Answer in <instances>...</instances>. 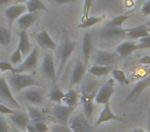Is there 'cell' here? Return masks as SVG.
Listing matches in <instances>:
<instances>
[{
  "instance_id": "obj_1",
  "label": "cell",
  "mask_w": 150,
  "mask_h": 132,
  "mask_svg": "<svg viewBox=\"0 0 150 132\" xmlns=\"http://www.w3.org/2000/svg\"><path fill=\"white\" fill-rule=\"evenodd\" d=\"M9 87H11L13 93H19L23 90H26L30 87H40V83L34 78L32 74H23V73H17V72H11L7 78Z\"/></svg>"
},
{
  "instance_id": "obj_2",
  "label": "cell",
  "mask_w": 150,
  "mask_h": 132,
  "mask_svg": "<svg viewBox=\"0 0 150 132\" xmlns=\"http://www.w3.org/2000/svg\"><path fill=\"white\" fill-rule=\"evenodd\" d=\"M76 46H77V41L71 40L69 38L68 34H67V31L64 30V38H63V41L60 44V46H59V51H58L59 66H58V70H57V78L61 76V74L63 73L65 66H66L71 55L74 53Z\"/></svg>"
},
{
  "instance_id": "obj_3",
  "label": "cell",
  "mask_w": 150,
  "mask_h": 132,
  "mask_svg": "<svg viewBox=\"0 0 150 132\" xmlns=\"http://www.w3.org/2000/svg\"><path fill=\"white\" fill-rule=\"evenodd\" d=\"M100 37L106 42H114L127 38V31L122 27H105L100 32Z\"/></svg>"
},
{
  "instance_id": "obj_4",
  "label": "cell",
  "mask_w": 150,
  "mask_h": 132,
  "mask_svg": "<svg viewBox=\"0 0 150 132\" xmlns=\"http://www.w3.org/2000/svg\"><path fill=\"white\" fill-rule=\"evenodd\" d=\"M41 73L45 78H48L54 83H57V70L54 65V57L50 53H45L41 63Z\"/></svg>"
},
{
  "instance_id": "obj_5",
  "label": "cell",
  "mask_w": 150,
  "mask_h": 132,
  "mask_svg": "<svg viewBox=\"0 0 150 132\" xmlns=\"http://www.w3.org/2000/svg\"><path fill=\"white\" fill-rule=\"evenodd\" d=\"M114 93V80L110 78L102 87L98 89L96 95H95V101H96L97 104H105V103L110 101L111 97L113 96Z\"/></svg>"
},
{
  "instance_id": "obj_6",
  "label": "cell",
  "mask_w": 150,
  "mask_h": 132,
  "mask_svg": "<svg viewBox=\"0 0 150 132\" xmlns=\"http://www.w3.org/2000/svg\"><path fill=\"white\" fill-rule=\"evenodd\" d=\"M68 126L72 130V132H93V127L82 113L71 116L68 122Z\"/></svg>"
},
{
  "instance_id": "obj_7",
  "label": "cell",
  "mask_w": 150,
  "mask_h": 132,
  "mask_svg": "<svg viewBox=\"0 0 150 132\" xmlns=\"http://www.w3.org/2000/svg\"><path fill=\"white\" fill-rule=\"evenodd\" d=\"M38 59H39V49L37 46L32 49V51L27 55L26 59L20 64L18 68H15V72L17 73H23L25 71L33 69L37 66Z\"/></svg>"
},
{
  "instance_id": "obj_8",
  "label": "cell",
  "mask_w": 150,
  "mask_h": 132,
  "mask_svg": "<svg viewBox=\"0 0 150 132\" xmlns=\"http://www.w3.org/2000/svg\"><path fill=\"white\" fill-rule=\"evenodd\" d=\"M0 99L15 108H20L21 105L13 96V93L5 78L0 76Z\"/></svg>"
},
{
  "instance_id": "obj_9",
  "label": "cell",
  "mask_w": 150,
  "mask_h": 132,
  "mask_svg": "<svg viewBox=\"0 0 150 132\" xmlns=\"http://www.w3.org/2000/svg\"><path fill=\"white\" fill-rule=\"evenodd\" d=\"M74 108L75 107H73V106L57 103V104L52 107V116H54V119L58 121V123L68 125L69 119H70V117L72 116L73 111H74Z\"/></svg>"
},
{
  "instance_id": "obj_10",
  "label": "cell",
  "mask_w": 150,
  "mask_h": 132,
  "mask_svg": "<svg viewBox=\"0 0 150 132\" xmlns=\"http://www.w3.org/2000/svg\"><path fill=\"white\" fill-rule=\"evenodd\" d=\"M119 56L115 52H105L99 51L94 55V63L96 65H104V66H112L118 61Z\"/></svg>"
},
{
  "instance_id": "obj_11",
  "label": "cell",
  "mask_w": 150,
  "mask_h": 132,
  "mask_svg": "<svg viewBox=\"0 0 150 132\" xmlns=\"http://www.w3.org/2000/svg\"><path fill=\"white\" fill-rule=\"evenodd\" d=\"M27 13V7L24 3H16L13 5L8 6L4 11V16L9 26H11L21 16Z\"/></svg>"
},
{
  "instance_id": "obj_12",
  "label": "cell",
  "mask_w": 150,
  "mask_h": 132,
  "mask_svg": "<svg viewBox=\"0 0 150 132\" xmlns=\"http://www.w3.org/2000/svg\"><path fill=\"white\" fill-rule=\"evenodd\" d=\"M40 87H30L23 93V98L29 103L34 105H42L44 102V96L42 94Z\"/></svg>"
},
{
  "instance_id": "obj_13",
  "label": "cell",
  "mask_w": 150,
  "mask_h": 132,
  "mask_svg": "<svg viewBox=\"0 0 150 132\" xmlns=\"http://www.w3.org/2000/svg\"><path fill=\"white\" fill-rule=\"evenodd\" d=\"M9 119H11V123L13 124L18 130H21L23 132H26L27 127L31 121L29 119V116L27 113H23V111H15L13 115H9Z\"/></svg>"
},
{
  "instance_id": "obj_14",
  "label": "cell",
  "mask_w": 150,
  "mask_h": 132,
  "mask_svg": "<svg viewBox=\"0 0 150 132\" xmlns=\"http://www.w3.org/2000/svg\"><path fill=\"white\" fill-rule=\"evenodd\" d=\"M35 38H36V41H37L38 46H39L40 48L44 49V50L56 51L57 48H58L56 41L50 37V33H48L45 29H42L39 33H37Z\"/></svg>"
},
{
  "instance_id": "obj_15",
  "label": "cell",
  "mask_w": 150,
  "mask_h": 132,
  "mask_svg": "<svg viewBox=\"0 0 150 132\" xmlns=\"http://www.w3.org/2000/svg\"><path fill=\"white\" fill-rule=\"evenodd\" d=\"M93 46H94V39L91 32H86L82 37V62L84 66H88L90 61L91 55L93 52Z\"/></svg>"
},
{
  "instance_id": "obj_16",
  "label": "cell",
  "mask_w": 150,
  "mask_h": 132,
  "mask_svg": "<svg viewBox=\"0 0 150 132\" xmlns=\"http://www.w3.org/2000/svg\"><path fill=\"white\" fill-rule=\"evenodd\" d=\"M109 121H120V118L118 116H116L114 113L112 111L110 106V102H107L104 104V107H103L102 111L99 115L98 119L96 121V124H95V127H98L101 124L105 123V122H109Z\"/></svg>"
},
{
  "instance_id": "obj_17",
  "label": "cell",
  "mask_w": 150,
  "mask_h": 132,
  "mask_svg": "<svg viewBox=\"0 0 150 132\" xmlns=\"http://www.w3.org/2000/svg\"><path fill=\"white\" fill-rule=\"evenodd\" d=\"M127 36L132 39H141V38L145 37V36L149 35V28L146 26V24H142V25L136 26L133 28H127Z\"/></svg>"
},
{
  "instance_id": "obj_18",
  "label": "cell",
  "mask_w": 150,
  "mask_h": 132,
  "mask_svg": "<svg viewBox=\"0 0 150 132\" xmlns=\"http://www.w3.org/2000/svg\"><path fill=\"white\" fill-rule=\"evenodd\" d=\"M138 50V44L133 41H122L116 46L115 53L119 56V58H125L129 56L132 53Z\"/></svg>"
},
{
  "instance_id": "obj_19",
  "label": "cell",
  "mask_w": 150,
  "mask_h": 132,
  "mask_svg": "<svg viewBox=\"0 0 150 132\" xmlns=\"http://www.w3.org/2000/svg\"><path fill=\"white\" fill-rule=\"evenodd\" d=\"M96 94H82L80 96L82 102V107H83V116L86 119H90L94 113V100Z\"/></svg>"
},
{
  "instance_id": "obj_20",
  "label": "cell",
  "mask_w": 150,
  "mask_h": 132,
  "mask_svg": "<svg viewBox=\"0 0 150 132\" xmlns=\"http://www.w3.org/2000/svg\"><path fill=\"white\" fill-rule=\"evenodd\" d=\"M148 87H150V76H148V78H144V80L140 81V82L138 83V84L136 85L135 87H134V89L131 91V93H129V94L127 95V97H125V100L122 101V103L125 104V103L131 101L132 99H134L136 96H138L140 93H142L146 88H148Z\"/></svg>"
},
{
  "instance_id": "obj_21",
  "label": "cell",
  "mask_w": 150,
  "mask_h": 132,
  "mask_svg": "<svg viewBox=\"0 0 150 132\" xmlns=\"http://www.w3.org/2000/svg\"><path fill=\"white\" fill-rule=\"evenodd\" d=\"M36 20H37L36 13H25L17 20V22L20 30H26L27 31L30 27H32L35 24Z\"/></svg>"
},
{
  "instance_id": "obj_22",
  "label": "cell",
  "mask_w": 150,
  "mask_h": 132,
  "mask_svg": "<svg viewBox=\"0 0 150 132\" xmlns=\"http://www.w3.org/2000/svg\"><path fill=\"white\" fill-rule=\"evenodd\" d=\"M18 49L21 51L23 56H27L32 51V44H31V42H30L29 36H28V33L26 30H21V32H20Z\"/></svg>"
},
{
  "instance_id": "obj_23",
  "label": "cell",
  "mask_w": 150,
  "mask_h": 132,
  "mask_svg": "<svg viewBox=\"0 0 150 132\" xmlns=\"http://www.w3.org/2000/svg\"><path fill=\"white\" fill-rule=\"evenodd\" d=\"M84 72H86V67H84V64L82 61H77V63L75 64L74 68H73L72 76H71V81L70 85L71 87H73L74 85H77L81 82L82 78L84 76Z\"/></svg>"
},
{
  "instance_id": "obj_24",
  "label": "cell",
  "mask_w": 150,
  "mask_h": 132,
  "mask_svg": "<svg viewBox=\"0 0 150 132\" xmlns=\"http://www.w3.org/2000/svg\"><path fill=\"white\" fill-rule=\"evenodd\" d=\"M64 96H65L64 91L59 87V85L57 83H54V86L52 87V89H50L47 94V98L50 99V101L54 103H61L63 102Z\"/></svg>"
},
{
  "instance_id": "obj_25",
  "label": "cell",
  "mask_w": 150,
  "mask_h": 132,
  "mask_svg": "<svg viewBox=\"0 0 150 132\" xmlns=\"http://www.w3.org/2000/svg\"><path fill=\"white\" fill-rule=\"evenodd\" d=\"M112 71V66H104V65H96L94 64L88 69V73L97 78L108 76Z\"/></svg>"
},
{
  "instance_id": "obj_26",
  "label": "cell",
  "mask_w": 150,
  "mask_h": 132,
  "mask_svg": "<svg viewBox=\"0 0 150 132\" xmlns=\"http://www.w3.org/2000/svg\"><path fill=\"white\" fill-rule=\"evenodd\" d=\"M80 99L79 93H78L77 90H74V89H70L68 92L65 93L64 99H63V102L66 105H69V106H73L75 107L78 104V101Z\"/></svg>"
},
{
  "instance_id": "obj_27",
  "label": "cell",
  "mask_w": 150,
  "mask_h": 132,
  "mask_svg": "<svg viewBox=\"0 0 150 132\" xmlns=\"http://www.w3.org/2000/svg\"><path fill=\"white\" fill-rule=\"evenodd\" d=\"M28 13H37V11H48L47 7L45 6L41 0H28L26 3Z\"/></svg>"
},
{
  "instance_id": "obj_28",
  "label": "cell",
  "mask_w": 150,
  "mask_h": 132,
  "mask_svg": "<svg viewBox=\"0 0 150 132\" xmlns=\"http://www.w3.org/2000/svg\"><path fill=\"white\" fill-rule=\"evenodd\" d=\"M104 19H105V16H101V17H97V16L88 17L84 21H82L79 25H77V28H79V29H88V28L93 27V26L102 23L104 21Z\"/></svg>"
},
{
  "instance_id": "obj_29",
  "label": "cell",
  "mask_w": 150,
  "mask_h": 132,
  "mask_svg": "<svg viewBox=\"0 0 150 132\" xmlns=\"http://www.w3.org/2000/svg\"><path fill=\"white\" fill-rule=\"evenodd\" d=\"M28 116L31 121V123H35V122H45V116L43 115L42 111H40L38 108L33 106L28 107Z\"/></svg>"
},
{
  "instance_id": "obj_30",
  "label": "cell",
  "mask_w": 150,
  "mask_h": 132,
  "mask_svg": "<svg viewBox=\"0 0 150 132\" xmlns=\"http://www.w3.org/2000/svg\"><path fill=\"white\" fill-rule=\"evenodd\" d=\"M134 11H131L129 13L125 14V15H120V16H117V17L113 18L108 24H107V27H122L123 23L127 21V19L131 18V15Z\"/></svg>"
},
{
  "instance_id": "obj_31",
  "label": "cell",
  "mask_w": 150,
  "mask_h": 132,
  "mask_svg": "<svg viewBox=\"0 0 150 132\" xmlns=\"http://www.w3.org/2000/svg\"><path fill=\"white\" fill-rule=\"evenodd\" d=\"M11 42V33L8 29L0 26V46H8Z\"/></svg>"
},
{
  "instance_id": "obj_32",
  "label": "cell",
  "mask_w": 150,
  "mask_h": 132,
  "mask_svg": "<svg viewBox=\"0 0 150 132\" xmlns=\"http://www.w3.org/2000/svg\"><path fill=\"white\" fill-rule=\"evenodd\" d=\"M111 72H112L114 80L117 81L120 85L129 84V80L127 78V76H125V71H122V70H120V69H112Z\"/></svg>"
},
{
  "instance_id": "obj_33",
  "label": "cell",
  "mask_w": 150,
  "mask_h": 132,
  "mask_svg": "<svg viewBox=\"0 0 150 132\" xmlns=\"http://www.w3.org/2000/svg\"><path fill=\"white\" fill-rule=\"evenodd\" d=\"M23 54L21 53V51L19 49L15 51V52L11 54V63L13 65H18V64H21L23 62Z\"/></svg>"
},
{
  "instance_id": "obj_34",
  "label": "cell",
  "mask_w": 150,
  "mask_h": 132,
  "mask_svg": "<svg viewBox=\"0 0 150 132\" xmlns=\"http://www.w3.org/2000/svg\"><path fill=\"white\" fill-rule=\"evenodd\" d=\"M138 50H145V49H150V34L145 37L139 39L138 42Z\"/></svg>"
},
{
  "instance_id": "obj_35",
  "label": "cell",
  "mask_w": 150,
  "mask_h": 132,
  "mask_svg": "<svg viewBox=\"0 0 150 132\" xmlns=\"http://www.w3.org/2000/svg\"><path fill=\"white\" fill-rule=\"evenodd\" d=\"M52 132H72L68 125H64V124H56L54 126L52 127Z\"/></svg>"
},
{
  "instance_id": "obj_36",
  "label": "cell",
  "mask_w": 150,
  "mask_h": 132,
  "mask_svg": "<svg viewBox=\"0 0 150 132\" xmlns=\"http://www.w3.org/2000/svg\"><path fill=\"white\" fill-rule=\"evenodd\" d=\"M0 70L1 71H9V72H15V67L13 66L11 62H6V61H0Z\"/></svg>"
},
{
  "instance_id": "obj_37",
  "label": "cell",
  "mask_w": 150,
  "mask_h": 132,
  "mask_svg": "<svg viewBox=\"0 0 150 132\" xmlns=\"http://www.w3.org/2000/svg\"><path fill=\"white\" fill-rule=\"evenodd\" d=\"M32 125L35 127L36 130H38L39 132H48L50 131V128H48L47 124L45 122H35V123H32Z\"/></svg>"
},
{
  "instance_id": "obj_38",
  "label": "cell",
  "mask_w": 150,
  "mask_h": 132,
  "mask_svg": "<svg viewBox=\"0 0 150 132\" xmlns=\"http://www.w3.org/2000/svg\"><path fill=\"white\" fill-rule=\"evenodd\" d=\"M15 111V109L11 108L9 106L3 104V103H0V115H13Z\"/></svg>"
},
{
  "instance_id": "obj_39",
  "label": "cell",
  "mask_w": 150,
  "mask_h": 132,
  "mask_svg": "<svg viewBox=\"0 0 150 132\" xmlns=\"http://www.w3.org/2000/svg\"><path fill=\"white\" fill-rule=\"evenodd\" d=\"M9 130L11 128L7 125V122L2 116H0V132H9Z\"/></svg>"
},
{
  "instance_id": "obj_40",
  "label": "cell",
  "mask_w": 150,
  "mask_h": 132,
  "mask_svg": "<svg viewBox=\"0 0 150 132\" xmlns=\"http://www.w3.org/2000/svg\"><path fill=\"white\" fill-rule=\"evenodd\" d=\"M141 11H142V14H143V16H145V17L150 16V0H147V1L144 3L141 9Z\"/></svg>"
},
{
  "instance_id": "obj_41",
  "label": "cell",
  "mask_w": 150,
  "mask_h": 132,
  "mask_svg": "<svg viewBox=\"0 0 150 132\" xmlns=\"http://www.w3.org/2000/svg\"><path fill=\"white\" fill-rule=\"evenodd\" d=\"M139 63L143 65H150V55H145L139 59Z\"/></svg>"
},
{
  "instance_id": "obj_42",
  "label": "cell",
  "mask_w": 150,
  "mask_h": 132,
  "mask_svg": "<svg viewBox=\"0 0 150 132\" xmlns=\"http://www.w3.org/2000/svg\"><path fill=\"white\" fill-rule=\"evenodd\" d=\"M54 1L58 4H67V3L75 2V0H54Z\"/></svg>"
},
{
  "instance_id": "obj_43",
  "label": "cell",
  "mask_w": 150,
  "mask_h": 132,
  "mask_svg": "<svg viewBox=\"0 0 150 132\" xmlns=\"http://www.w3.org/2000/svg\"><path fill=\"white\" fill-rule=\"evenodd\" d=\"M26 132H39V131L35 129V127H34V126L32 125V123H30L29 125H28V127H27V130H26Z\"/></svg>"
},
{
  "instance_id": "obj_44",
  "label": "cell",
  "mask_w": 150,
  "mask_h": 132,
  "mask_svg": "<svg viewBox=\"0 0 150 132\" xmlns=\"http://www.w3.org/2000/svg\"><path fill=\"white\" fill-rule=\"evenodd\" d=\"M129 132H146L143 128H134V129L129 130Z\"/></svg>"
},
{
  "instance_id": "obj_45",
  "label": "cell",
  "mask_w": 150,
  "mask_h": 132,
  "mask_svg": "<svg viewBox=\"0 0 150 132\" xmlns=\"http://www.w3.org/2000/svg\"><path fill=\"white\" fill-rule=\"evenodd\" d=\"M11 1V0H0V6L7 4V3H9Z\"/></svg>"
},
{
  "instance_id": "obj_46",
  "label": "cell",
  "mask_w": 150,
  "mask_h": 132,
  "mask_svg": "<svg viewBox=\"0 0 150 132\" xmlns=\"http://www.w3.org/2000/svg\"><path fill=\"white\" fill-rule=\"evenodd\" d=\"M16 3H24V2H27L28 0H15Z\"/></svg>"
},
{
  "instance_id": "obj_47",
  "label": "cell",
  "mask_w": 150,
  "mask_h": 132,
  "mask_svg": "<svg viewBox=\"0 0 150 132\" xmlns=\"http://www.w3.org/2000/svg\"><path fill=\"white\" fill-rule=\"evenodd\" d=\"M9 132H23L21 130H18V129H13V130H9Z\"/></svg>"
},
{
  "instance_id": "obj_48",
  "label": "cell",
  "mask_w": 150,
  "mask_h": 132,
  "mask_svg": "<svg viewBox=\"0 0 150 132\" xmlns=\"http://www.w3.org/2000/svg\"><path fill=\"white\" fill-rule=\"evenodd\" d=\"M146 26H147V27L148 28H150V20H149V21H148V22H146Z\"/></svg>"
},
{
  "instance_id": "obj_49",
  "label": "cell",
  "mask_w": 150,
  "mask_h": 132,
  "mask_svg": "<svg viewBox=\"0 0 150 132\" xmlns=\"http://www.w3.org/2000/svg\"><path fill=\"white\" fill-rule=\"evenodd\" d=\"M91 1H93V2H95V0H91Z\"/></svg>"
},
{
  "instance_id": "obj_50",
  "label": "cell",
  "mask_w": 150,
  "mask_h": 132,
  "mask_svg": "<svg viewBox=\"0 0 150 132\" xmlns=\"http://www.w3.org/2000/svg\"><path fill=\"white\" fill-rule=\"evenodd\" d=\"M149 34H150V28H149Z\"/></svg>"
}]
</instances>
